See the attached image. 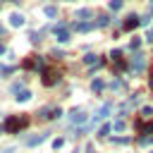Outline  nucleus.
<instances>
[{"label":"nucleus","instance_id":"obj_4","mask_svg":"<svg viewBox=\"0 0 153 153\" xmlns=\"http://www.w3.org/2000/svg\"><path fill=\"white\" fill-rule=\"evenodd\" d=\"M60 115H62V110H60V108H50V110H48V108H43V110H41V117H43V120H57Z\"/></svg>","mask_w":153,"mask_h":153},{"label":"nucleus","instance_id":"obj_7","mask_svg":"<svg viewBox=\"0 0 153 153\" xmlns=\"http://www.w3.org/2000/svg\"><path fill=\"white\" fill-rule=\"evenodd\" d=\"M110 57H112V62H115V69L120 72V69H122V50H117V48H115V50L110 53Z\"/></svg>","mask_w":153,"mask_h":153},{"label":"nucleus","instance_id":"obj_12","mask_svg":"<svg viewBox=\"0 0 153 153\" xmlns=\"http://www.w3.org/2000/svg\"><path fill=\"white\" fill-rule=\"evenodd\" d=\"M108 112H110V103H105V105H103V108H100V110L96 112V120H103V117H105Z\"/></svg>","mask_w":153,"mask_h":153},{"label":"nucleus","instance_id":"obj_21","mask_svg":"<svg viewBox=\"0 0 153 153\" xmlns=\"http://www.w3.org/2000/svg\"><path fill=\"white\" fill-rule=\"evenodd\" d=\"M122 7V0H110V10H120Z\"/></svg>","mask_w":153,"mask_h":153},{"label":"nucleus","instance_id":"obj_23","mask_svg":"<svg viewBox=\"0 0 153 153\" xmlns=\"http://www.w3.org/2000/svg\"><path fill=\"white\" fill-rule=\"evenodd\" d=\"M151 88H153V72H151Z\"/></svg>","mask_w":153,"mask_h":153},{"label":"nucleus","instance_id":"obj_10","mask_svg":"<svg viewBox=\"0 0 153 153\" xmlns=\"http://www.w3.org/2000/svg\"><path fill=\"white\" fill-rule=\"evenodd\" d=\"M10 24H12V26H22V24H24V17H22V14H17V12H14V14H10Z\"/></svg>","mask_w":153,"mask_h":153},{"label":"nucleus","instance_id":"obj_24","mask_svg":"<svg viewBox=\"0 0 153 153\" xmlns=\"http://www.w3.org/2000/svg\"><path fill=\"white\" fill-rule=\"evenodd\" d=\"M0 53H5V48H2V43H0Z\"/></svg>","mask_w":153,"mask_h":153},{"label":"nucleus","instance_id":"obj_1","mask_svg":"<svg viewBox=\"0 0 153 153\" xmlns=\"http://www.w3.org/2000/svg\"><path fill=\"white\" fill-rule=\"evenodd\" d=\"M24 127H29V117H24V115H10L5 122V129L10 134H19Z\"/></svg>","mask_w":153,"mask_h":153},{"label":"nucleus","instance_id":"obj_25","mask_svg":"<svg viewBox=\"0 0 153 153\" xmlns=\"http://www.w3.org/2000/svg\"><path fill=\"white\" fill-rule=\"evenodd\" d=\"M5 153H14V151H5Z\"/></svg>","mask_w":153,"mask_h":153},{"label":"nucleus","instance_id":"obj_6","mask_svg":"<svg viewBox=\"0 0 153 153\" xmlns=\"http://www.w3.org/2000/svg\"><path fill=\"white\" fill-rule=\"evenodd\" d=\"M69 122H72V124H86V115H84L81 110H74V112L69 115Z\"/></svg>","mask_w":153,"mask_h":153},{"label":"nucleus","instance_id":"obj_3","mask_svg":"<svg viewBox=\"0 0 153 153\" xmlns=\"http://www.w3.org/2000/svg\"><path fill=\"white\" fill-rule=\"evenodd\" d=\"M53 31H55V36H57V41H60V43H67V41H69V31H67V26H65V24H57Z\"/></svg>","mask_w":153,"mask_h":153},{"label":"nucleus","instance_id":"obj_5","mask_svg":"<svg viewBox=\"0 0 153 153\" xmlns=\"http://www.w3.org/2000/svg\"><path fill=\"white\" fill-rule=\"evenodd\" d=\"M136 26H139V17H136V14H131V17H127V22L122 24V29H124V31H134Z\"/></svg>","mask_w":153,"mask_h":153},{"label":"nucleus","instance_id":"obj_16","mask_svg":"<svg viewBox=\"0 0 153 153\" xmlns=\"http://www.w3.org/2000/svg\"><path fill=\"white\" fill-rule=\"evenodd\" d=\"M91 88H93V91H103V79H93Z\"/></svg>","mask_w":153,"mask_h":153},{"label":"nucleus","instance_id":"obj_20","mask_svg":"<svg viewBox=\"0 0 153 153\" xmlns=\"http://www.w3.org/2000/svg\"><path fill=\"white\" fill-rule=\"evenodd\" d=\"M62 146H65V139H62V136L53 141V148H55V151H57V148H62Z\"/></svg>","mask_w":153,"mask_h":153},{"label":"nucleus","instance_id":"obj_17","mask_svg":"<svg viewBox=\"0 0 153 153\" xmlns=\"http://www.w3.org/2000/svg\"><path fill=\"white\" fill-rule=\"evenodd\" d=\"M76 17H79V19H88V17H91V10H79Z\"/></svg>","mask_w":153,"mask_h":153},{"label":"nucleus","instance_id":"obj_11","mask_svg":"<svg viewBox=\"0 0 153 153\" xmlns=\"http://www.w3.org/2000/svg\"><path fill=\"white\" fill-rule=\"evenodd\" d=\"M26 100H31V91H19L17 93V103H26Z\"/></svg>","mask_w":153,"mask_h":153},{"label":"nucleus","instance_id":"obj_18","mask_svg":"<svg viewBox=\"0 0 153 153\" xmlns=\"http://www.w3.org/2000/svg\"><path fill=\"white\" fill-rule=\"evenodd\" d=\"M93 24H96V26H105V24H110V17H105V14H103V17H100L98 22H93Z\"/></svg>","mask_w":153,"mask_h":153},{"label":"nucleus","instance_id":"obj_14","mask_svg":"<svg viewBox=\"0 0 153 153\" xmlns=\"http://www.w3.org/2000/svg\"><path fill=\"white\" fill-rule=\"evenodd\" d=\"M43 139H45V134H36V136H31V139H29L26 143H29V146H36V143H41Z\"/></svg>","mask_w":153,"mask_h":153},{"label":"nucleus","instance_id":"obj_13","mask_svg":"<svg viewBox=\"0 0 153 153\" xmlns=\"http://www.w3.org/2000/svg\"><path fill=\"white\" fill-rule=\"evenodd\" d=\"M110 129H112V127H110V124H103V127H100V129H98V139H105V136H108V134H110Z\"/></svg>","mask_w":153,"mask_h":153},{"label":"nucleus","instance_id":"obj_9","mask_svg":"<svg viewBox=\"0 0 153 153\" xmlns=\"http://www.w3.org/2000/svg\"><path fill=\"white\" fill-rule=\"evenodd\" d=\"M93 26H96L93 22H79V24H76V31H81V33H86V31H91Z\"/></svg>","mask_w":153,"mask_h":153},{"label":"nucleus","instance_id":"obj_8","mask_svg":"<svg viewBox=\"0 0 153 153\" xmlns=\"http://www.w3.org/2000/svg\"><path fill=\"white\" fill-rule=\"evenodd\" d=\"M143 67V55H134V62H131V72H141Z\"/></svg>","mask_w":153,"mask_h":153},{"label":"nucleus","instance_id":"obj_19","mask_svg":"<svg viewBox=\"0 0 153 153\" xmlns=\"http://www.w3.org/2000/svg\"><path fill=\"white\" fill-rule=\"evenodd\" d=\"M84 62H86V65H96V55H91V53L84 55Z\"/></svg>","mask_w":153,"mask_h":153},{"label":"nucleus","instance_id":"obj_15","mask_svg":"<svg viewBox=\"0 0 153 153\" xmlns=\"http://www.w3.org/2000/svg\"><path fill=\"white\" fill-rule=\"evenodd\" d=\"M43 12H45V17H55V14H57V7H55V5H48Z\"/></svg>","mask_w":153,"mask_h":153},{"label":"nucleus","instance_id":"obj_2","mask_svg":"<svg viewBox=\"0 0 153 153\" xmlns=\"http://www.w3.org/2000/svg\"><path fill=\"white\" fill-rule=\"evenodd\" d=\"M60 81V72L57 69H43V84L45 86H55Z\"/></svg>","mask_w":153,"mask_h":153},{"label":"nucleus","instance_id":"obj_22","mask_svg":"<svg viewBox=\"0 0 153 153\" xmlns=\"http://www.w3.org/2000/svg\"><path fill=\"white\" fill-rule=\"evenodd\" d=\"M151 112H153L151 108H143V110H141V117H151Z\"/></svg>","mask_w":153,"mask_h":153}]
</instances>
